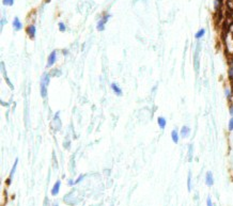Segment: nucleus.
<instances>
[{
    "instance_id": "f257e3e1",
    "label": "nucleus",
    "mask_w": 233,
    "mask_h": 206,
    "mask_svg": "<svg viewBox=\"0 0 233 206\" xmlns=\"http://www.w3.org/2000/svg\"><path fill=\"white\" fill-rule=\"evenodd\" d=\"M56 61H57V51H56V50H53V51L49 53V56H48L47 67H51L53 65H55Z\"/></svg>"
},
{
    "instance_id": "f03ea898",
    "label": "nucleus",
    "mask_w": 233,
    "mask_h": 206,
    "mask_svg": "<svg viewBox=\"0 0 233 206\" xmlns=\"http://www.w3.org/2000/svg\"><path fill=\"white\" fill-rule=\"evenodd\" d=\"M110 17V15L109 14H107V15H105L102 19H100L98 20V22H97V26H96V29H97L98 31H103L105 29V25H106V22H108V18Z\"/></svg>"
},
{
    "instance_id": "7ed1b4c3",
    "label": "nucleus",
    "mask_w": 233,
    "mask_h": 206,
    "mask_svg": "<svg viewBox=\"0 0 233 206\" xmlns=\"http://www.w3.org/2000/svg\"><path fill=\"white\" fill-rule=\"evenodd\" d=\"M205 184L208 186H213L214 185V177H213V173L211 171H208L206 174H205Z\"/></svg>"
},
{
    "instance_id": "20e7f679",
    "label": "nucleus",
    "mask_w": 233,
    "mask_h": 206,
    "mask_svg": "<svg viewBox=\"0 0 233 206\" xmlns=\"http://www.w3.org/2000/svg\"><path fill=\"white\" fill-rule=\"evenodd\" d=\"M27 34L29 35V37L31 39H34V36H35V33H37V28H35V26L34 25H29L27 27Z\"/></svg>"
},
{
    "instance_id": "39448f33",
    "label": "nucleus",
    "mask_w": 233,
    "mask_h": 206,
    "mask_svg": "<svg viewBox=\"0 0 233 206\" xmlns=\"http://www.w3.org/2000/svg\"><path fill=\"white\" fill-rule=\"evenodd\" d=\"M60 187H61V181H57L56 183H55V185H53V187L51 188V195H57L58 193H59L60 191Z\"/></svg>"
},
{
    "instance_id": "423d86ee",
    "label": "nucleus",
    "mask_w": 233,
    "mask_h": 206,
    "mask_svg": "<svg viewBox=\"0 0 233 206\" xmlns=\"http://www.w3.org/2000/svg\"><path fill=\"white\" fill-rule=\"evenodd\" d=\"M12 26H13V28H14L15 31H19L20 29L23 28V24L20 22L19 18L18 17H15L13 22H12Z\"/></svg>"
},
{
    "instance_id": "0eeeda50",
    "label": "nucleus",
    "mask_w": 233,
    "mask_h": 206,
    "mask_svg": "<svg viewBox=\"0 0 233 206\" xmlns=\"http://www.w3.org/2000/svg\"><path fill=\"white\" fill-rule=\"evenodd\" d=\"M49 81H50V74H48V73L43 74L42 79H41V84H42V86H47L48 84H49Z\"/></svg>"
},
{
    "instance_id": "6e6552de",
    "label": "nucleus",
    "mask_w": 233,
    "mask_h": 206,
    "mask_svg": "<svg viewBox=\"0 0 233 206\" xmlns=\"http://www.w3.org/2000/svg\"><path fill=\"white\" fill-rule=\"evenodd\" d=\"M190 134V128L188 127V126H183L181 128V133H180V136L183 137V138H187Z\"/></svg>"
},
{
    "instance_id": "1a4fd4ad",
    "label": "nucleus",
    "mask_w": 233,
    "mask_h": 206,
    "mask_svg": "<svg viewBox=\"0 0 233 206\" xmlns=\"http://www.w3.org/2000/svg\"><path fill=\"white\" fill-rule=\"evenodd\" d=\"M110 88H111V90H113V92L118 95V96H120V95L122 94V89H121L120 86L115 84V82H113V84H110Z\"/></svg>"
},
{
    "instance_id": "9d476101",
    "label": "nucleus",
    "mask_w": 233,
    "mask_h": 206,
    "mask_svg": "<svg viewBox=\"0 0 233 206\" xmlns=\"http://www.w3.org/2000/svg\"><path fill=\"white\" fill-rule=\"evenodd\" d=\"M171 139L174 143L179 142V140H180V134H179L177 129H173V130L171 131Z\"/></svg>"
},
{
    "instance_id": "9b49d317",
    "label": "nucleus",
    "mask_w": 233,
    "mask_h": 206,
    "mask_svg": "<svg viewBox=\"0 0 233 206\" xmlns=\"http://www.w3.org/2000/svg\"><path fill=\"white\" fill-rule=\"evenodd\" d=\"M157 124L162 129H164V128L166 127V125H167V121H166V119L164 117H157Z\"/></svg>"
},
{
    "instance_id": "f8f14e48",
    "label": "nucleus",
    "mask_w": 233,
    "mask_h": 206,
    "mask_svg": "<svg viewBox=\"0 0 233 206\" xmlns=\"http://www.w3.org/2000/svg\"><path fill=\"white\" fill-rule=\"evenodd\" d=\"M204 34H205V29L201 28L200 30L197 31V33L195 34V37H196L197 40H200L201 37H203V36H204Z\"/></svg>"
},
{
    "instance_id": "ddd939ff",
    "label": "nucleus",
    "mask_w": 233,
    "mask_h": 206,
    "mask_svg": "<svg viewBox=\"0 0 233 206\" xmlns=\"http://www.w3.org/2000/svg\"><path fill=\"white\" fill-rule=\"evenodd\" d=\"M17 164H18V159H15L14 161V164H13V167H12V170H11V173H10V176H9V178H13V175H14L15 171H16V168H17Z\"/></svg>"
},
{
    "instance_id": "4468645a",
    "label": "nucleus",
    "mask_w": 233,
    "mask_h": 206,
    "mask_svg": "<svg viewBox=\"0 0 233 206\" xmlns=\"http://www.w3.org/2000/svg\"><path fill=\"white\" fill-rule=\"evenodd\" d=\"M225 96L227 99H230L232 97V90L230 88H225Z\"/></svg>"
},
{
    "instance_id": "2eb2a0df",
    "label": "nucleus",
    "mask_w": 233,
    "mask_h": 206,
    "mask_svg": "<svg viewBox=\"0 0 233 206\" xmlns=\"http://www.w3.org/2000/svg\"><path fill=\"white\" fill-rule=\"evenodd\" d=\"M228 75H229V78L233 79V59H232V61L230 62V65H229V72H228Z\"/></svg>"
},
{
    "instance_id": "dca6fc26",
    "label": "nucleus",
    "mask_w": 233,
    "mask_h": 206,
    "mask_svg": "<svg viewBox=\"0 0 233 206\" xmlns=\"http://www.w3.org/2000/svg\"><path fill=\"white\" fill-rule=\"evenodd\" d=\"M187 190L188 191H191V173H188L187 176Z\"/></svg>"
},
{
    "instance_id": "f3484780",
    "label": "nucleus",
    "mask_w": 233,
    "mask_h": 206,
    "mask_svg": "<svg viewBox=\"0 0 233 206\" xmlns=\"http://www.w3.org/2000/svg\"><path fill=\"white\" fill-rule=\"evenodd\" d=\"M188 160L191 161L193 160V145H189L188 146Z\"/></svg>"
},
{
    "instance_id": "a211bd4d",
    "label": "nucleus",
    "mask_w": 233,
    "mask_h": 206,
    "mask_svg": "<svg viewBox=\"0 0 233 206\" xmlns=\"http://www.w3.org/2000/svg\"><path fill=\"white\" fill-rule=\"evenodd\" d=\"M2 4L3 6H12L13 4H14V0H2Z\"/></svg>"
},
{
    "instance_id": "6ab92c4d",
    "label": "nucleus",
    "mask_w": 233,
    "mask_h": 206,
    "mask_svg": "<svg viewBox=\"0 0 233 206\" xmlns=\"http://www.w3.org/2000/svg\"><path fill=\"white\" fill-rule=\"evenodd\" d=\"M58 27H59V30L61 31V32H64V31L66 30V26H65L64 22H59Z\"/></svg>"
},
{
    "instance_id": "aec40b11",
    "label": "nucleus",
    "mask_w": 233,
    "mask_h": 206,
    "mask_svg": "<svg viewBox=\"0 0 233 206\" xmlns=\"http://www.w3.org/2000/svg\"><path fill=\"white\" fill-rule=\"evenodd\" d=\"M228 129L229 131H233V117H231L229 120V123H228Z\"/></svg>"
},
{
    "instance_id": "412c9836",
    "label": "nucleus",
    "mask_w": 233,
    "mask_h": 206,
    "mask_svg": "<svg viewBox=\"0 0 233 206\" xmlns=\"http://www.w3.org/2000/svg\"><path fill=\"white\" fill-rule=\"evenodd\" d=\"M206 206H214L213 202H212V199L210 197H208V199H206Z\"/></svg>"
},
{
    "instance_id": "4be33fe9",
    "label": "nucleus",
    "mask_w": 233,
    "mask_h": 206,
    "mask_svg": "<svg viewBox=\"0 0 233 206\" xmlns=\"http://www.w3.org/2000/svg\"><path fill=\"white\" fill-rule=\"evenodd\" d=\"M84 174H82V175H79V176H78V178H77V179H76V181H75V184H78V183H80V182H82V179H84Z\"/></svg>"
},
{
    "instance_id": "5701e85b",
    "label": "nucleus",
    "mask_w": 233,
    "mask_h": 206,
    "mask_svg": "<svg viewBox=\"0 0 233 206\" xmlns=\"http://www.w3.org/2000/svg\"><path fill=\"white\" fill-rule=\"evenodd\" d=\"M68 185L69 186H73V185H75V181L72 179V178H70V179L68 181Z\"/></svg>"
},
{
    "instance_id": "b1692460",
    "label": "nucleus",
    "mask_w": 233,
    "mask_h": 206,
    "mask_svg": "<svg viewBox=\"0 0 233 206\" xmlns=\"http://www.w3.org/2000/svg\"><path fill=\"white\" fill-rule=\"evenodd\" d=\"M229 113H230L231 117H233V105H231L230 108H229Z\"/></svg>"
},
{
    "instance_id": "393cba45",
    "label": "nucleus",
    "mask_w": 233,
    "mask_h": 206,
    "mask_svg": "<svg viewBox=\"0 0 233 206\" xmlns=\"http://www.w3.org/2000/svg\"><path fill=\"white\" fill-rule=\"evenodd\" d=\"M6 18H1V28H2L3 26L6 25Z\"/></svg>"
},
{
    "instance_id": "a878e982",
    "label": "nucleus",
    "mask_w": 233,
    "mask_h": 206,
    "mask_svg": "<svg viewBox=\"0 0 233 206\" xmlns=\"http://www.w3.org/2000/svg\"><path fill=\"white\" fill-rule=\"evenodd\" d=\"M53 206H59V204H58V203H55V204H53Z\"/></svg>"
}]
</instances>
